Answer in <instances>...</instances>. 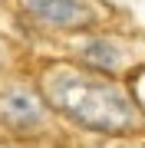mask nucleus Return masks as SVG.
<instances>
[{
  "label": "nucleus",
  "mask_w": 145,
  "mask_h": 148,
  "mask_svg": "<svg viewBox=\"0 0 145 148\" xmlns=\"http://www.w3.org/2000/svg\"><path fill=\"white\" fill-rule=\"evenodd\" d=\"M49 99L73 122L96 132H122L132 125V106L115 86L79 73H56L49 79Z\"/></svg>",
  "instance_id": "obj_1"
},
{
  "label": "nucleus",
  "mask_w": 145,
  "mask_h": 148,
  "mask_svg": "<svg viewBox=\"0 0 145 148\" xmlns=\"http://www.w3.org/2000/svg\"><path fill=\"white\" fill-rule=\"evenodd\" d=\"M30 10L46 23H59V27H69V23H79L86 10H82L79 0H30Z\"/></svg>",
  "instance_id": "obj_2"
},
{
  "label": "nucleus",
  "mask_w": 145,
  "mask_h": 148,
  "mask_svg": "<svg viewBox=\"0 0 145 148\" xmlns=\"http://www.w3.org/2000/svg\"><path fill=\"white\" fill-rule=\"evenodd\" d=\"M3 112H7V119L16 122V125H27V122L40 119L36 99H33L30 92H7L3 95Z\"/></svg>",
  "instance_id": "obj_3"
},
{
  "label": "nucleus",
  "mask_w": 145,
  "mask_h": 148,
  "mask_svg": "<svg viewBox=\"0 0 145 148\" xmlns=\"http://www.w3.org/2000/svg\"><path fill=\"white\" fill-rule=\"evenodd\" d=\"M82 59H86L89 66H99V69H112L119 63V56H115V46L112 43H106V40H92L82 46Z\"/></svg>",
  "instance_id": "obj_4"
}]
</instances>
